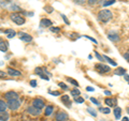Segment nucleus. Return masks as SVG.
Segmentation results:
<instances>
[{
	"label": "nucleus",
	"instance_id": "11",
	"mask_svg": "<svg viewBox=\"0 0 129 121\" xmlns=\"http://www.w3.org/2000/svg\"><path fill=\"white\" fill-rule=\"evenodd\" d=\"M69 119V115L63 110H59L55 116V121H66Z\"/></svg>",
	"mask_w": 129,
	"mask_h": 121
},
{
	"label": "nucleus",
	"instance_id": "29",
	"mask_svg": "<svg viewBox=\"0 0 129 121\" xmlns=\"http://www.w3.org/2000/svg\"><path fill=\"white\" fill-rule=\"evenodd\" d=\"M58 87H59L61 90H64V91L69 90V86H68L67 84H64L63 82H59V83H58Z\"/></svg>",
	"mask_w": 129,
	"mask_h": 121
},
{
	"label": "nucleus",
	"instance_id": "45",
	"mask_svg": "<svg viewBox=\"0 0 129 121\" xmlns=\"http://www.w3.org/2000/svg\"><path fill=\"white\" fill-rule=\"evenodd\" d=\"M124 79H125V80H126V82H127V83L129 82V75H128L127 73H126V74H125V75H124Z\"/></svg>",
	"mask_w": 129,
	"mask_h": 121
},
{
	"label": "nucleus",
	"instance_id": "10",
	"mask_svg": "<svg viewBox=\"0 0 129 121\" xmlns=\"http://www.w3.org/2000/svg\"><path fill=\"white\" fill-rule=\"evenodd\" d=\"M7 73L9 76H11V77H19V76H22V72L16 70V69L14 68H11V67H8L7 68Z\"/></svg>",
	"mask_w": 129,
	"mask_h": 121
},
{
	"label": "nucleus",
	"instance_id": "40",
	"mask_svg": "<svg viewBox=\"0 0 129 121\" xmlns=\"http://www.w3.org/2000/svg\"><path fill=\"white\" fill-rule=\"evenodd\" d=\"M86 1L87 0H73V2L75 3V5H79V6H83Z\"/></svg>",
	"mask_w": 129,
	"mask_h": 121
},
{
	"label": "nucleus",
	"instance_id": "46",
	"mask_svg": "<svg viewBox=\"0 0 129 121\" xmlns=\"http://www.w3.org/2000/svg\"><path fill=\"white\" fill-rule=\"evenodd\" d=\"M104 94L110 96V95H112V92H111V91H109V90H104Z\"/></svg>",
	"mask_w": 129,
	"mask_h": 121
},
{
	"label": "nucleus",
	"instance_id": "50",
	"mask_svg": "<svg viewBox=\"0 0 129 121\" xmlns=\"http://www.w3.org/2000/svg\"><path fill=\"white\" fill-rule=\"evenodd\" d=\"M126 112H127V114H128V115H129V106H128V107H127V108H126Z\"/></svg>",
	"mask_w": 129,
	"mask_h": 121
},
{
	"label": "nucleus",
	"instance_id": "6",
	"mask_svg": "<svg viewBox=\"0 0 129 121\" xmlns=\"http://www.w3.org/2000/svg\"><path fill=\"white\" fill-rule=\"evenodd\" d=\"M17 35H18L19 40L23 41V42H25V43H31L32 41H34V38H32V35L29 34V33H27V32H25V31H19V32H17Z\"/></svg>",
	"mask_w": 129,
	"mask_h": 121
},
{
	"label": "nucleus",
	"instance_id": "30",
	"mask_svg": "<svg viewBox=\"0 0 129 121\" xmlns=\"http://www.w3.org/2000/svg\"><path fill=\"white\" fill-rule=\"evenodd\" d=\"M43 73H45V71H44V68H41V67H38L35 69V74L36 75H41Z\"/></svg>",
	"mask_w": 129,
	"mask_h": 121
},
{
	"label": "nucleus",
	"instance_id": "38",
	"mask_svg": "<svg viewBox=\"0 0 129 121\" xmlns=\"http://www.w3.org/2000/svg\"><path fill=\"white\" fill-rule=\"evenodd\" d=\"M39 77L42 78L43 80H50V76H48L46 73H43V74H41V75H39Z\"/></svg>",
	"mask_w": 129,
	"mask_h": 121
},
{
	"label": "nucleus",
	"instance_id": "3",
	"mask_svg": "<svg viewBox=\"0 0 129 121\" xmlns=\"http://www.w3.org/2000/svg\"><path fill=\"white\" fill-rule=\"evenodd\" d=\"M95 70L100 74H108L112 71L110 67L107 66V64H104V63H101V62L95 64Z\"/></svg>",
	"mask_w": 129,
	"mask_h": 121
},
{
	"label": "nucleus",
	"instance_id": "18",
	"mask_svg": "<svg viewBox=\"0 0 129 121\" xmlns=\"http://www.w3.org/2000/svg\"><path fill=\"white\" fill-rule=\"evenodd\" d=\"M113 114H114V117H115V119H116V120H119V119H120V117H122V108L118 107V106L114 107Z\"/></svg>",
	"mask_w": 129,
	"mask_h": 121
},
{
	"label": "nucleus",
	"instance_id": "23",
	"mask_svg": "<svg viewBox=\"0 0 129 121\" xmlns=\"http://www.w3.org/2000/svg\"><path fill=\"white\" fill-rule=\"evenodd\" d=\"M99 112H101V114H103V115H109L111 112V108L108 107V106H106V107L99 106Z\"/></svg>",
	"mask_w": 129,
	"mask_h": 121
},
{
	"label": "nucleus",
	"instance_id": "39",
	"mask_svg": "<svg viewBox=\"0 0 129 121\" xmlns=\"http://www.w3.org/2000/svg\"><path fill=\"white\" fill-rule=\"evenodd\" d=\"M29 85H30V87L36 88V87L38 86V83H37V80H36V79H31L30 82H29Z\"/></svg>",
	"mask_w": 129,
	"mask_h": 121
},
{
	"label": "nucleus",
	"instance_id": "31",
	"mask_svg": "<svg viewBox=\"0 0 129 121\" xmlns=\"http://www.w3.org/2000/svg\"><path fill=\"white\" fill-rule=\"evenodd\" d=\"M48 29H50L51 32H53V33H58V32H60V30H61L60 27H54V26H51Z\"/></svg>",
	"mask_w": 129,
	"mask_h": 121
},
{
	"label": "nucleus",
	"instance_id": "13",
	"mask_svg": "<svg viewBox=\"0 0 129 121\" xmlns=\"http://www.w3.org/2000/svg\"><path fill=\"white\" fill-rule=\"evenodd\" d=\"M104 104L108 106V107H116L117 106V99L115 98H106L104 99Z\"/></svg>",
	"mask_w": 129,
	"mask_h": 121
},
{
	"label": "nucleus",
	"instance_id": "8",
	"mask_svg": "<svg viewBox=\"0 0 129 121\" xmlns=\"http://www.w3.org/2000/svg\"><path fill=\"white\" fill-rule=\"evenodd\" d=\"M25 112H27L28 115H30L32 117H38V116H40L42 114V110L38 109V108H36L35 106H32V105H29V106L26 107Z\"/></svg>",
	"mask_w": 129,
	"mask_h": 121
},
{
	"label": "nucleus",
	"instance_id": "28",
	"mask_svg": "<svg viewBox=\"0 0 129 121\" xmlns=\"http://www.w3.org/2000/svg\"><path fill=\"white\" fill-rule=\"evenodd\" d=\"M86 111H87L91 117H97V116H98L97 111L94 109V108H91V107H87V108H86Z\"/></svg>",
	"mask_w": 129,
	"mask_h": 121
},
{
	"label": "nucleus",
	"instance_id": "24",
	"mask_svg": "<svg viewBox=\"0 0 129 121\" xmlns=\"http://www.w3.org/2000/svg\"><path fill=\"white\" fill-rule=\"evenodd\" d=\"M101 1H102L101 5L104 8H107L109 6H112V5H114V3H115V0H101Z\"/></svg>",
	"mask_w": 129,
	"mask_h": 121
},
{
	"label": "nucleus",
	"instance_id": "32",
	"mask_svg": "<svg viewBox=\"0 0 129 121\" xmlns=\"http://www.w3.org/2000/svg\"><path fill=\"white\" fill-rule=\"evenodd\" d=\"M44 11H45L46 13L51 14V13H53V12H54V8L52 6H45V7H44Z\"/></svg>",
	"mask_w": 129,
	"mask_h": 121
},
{
	"label": "nucleus",
	"instance_id": "36",
	"mask_svg": "<svg viewBox=\"0 0 129 121\" xmlns=\"http://www.w3.org/2000/svg\"><path fill=\"white\" fill-rule=\"evenodd\" d=\"M7 76H8V73L5 71H2V70H0V79H6L7 78Z\"/></svg>",
	"mask_w": 129,
	"mask_h": 121
},
{
	"label": "nucleus",
	"instance_id": "19",
	"mask_svg": "<svg viewBox=\"0 0 129 121\" xmlns=\"http://www.w3.org/2000/svg\"><path fill=\"white\" fill-rule=\"evenodd\" d=\"M10 120V114L6 111H0V121H9Z\"/></svg>",
	"mask_w": 129,
	"mask_h": 121
},
{
	"label": "nucleus",
	"instance_id": "42",
	"mask_svg": "<svg viewBox=\"0 0 129 121\" xmlns=\"http://www.w3.org/2000/svg\"><path fill=\"white\" fill-rule=\"evenodd\" d=\"M50 94L51 95H53V96H59V95H61V93H60V91H50Z\"/></svg>",
	"mask_w": 129,
	"mask_h": 121
},
{
	"label": "nucleus",
	"instance_id": "44",
	"mask_svg": "<svg viewBox=\"0 0 129 121\" xmlns=\"http://www.w3.org/2000/svg\"><path fill=\"white\" fill-rule=\"evenodd\" d=\"M83 37H85L86 39H88V40H90V41H92V42H94L95 44H97V41H96V40H95V39H92V38H90V37H88V35H83Z\"/></svg>",
	"mask_w": 129,
	"mask_h": 121
},
{
	"label": "nucleus",
	"instance_id": "12",
	"mask_svg": "<svg viewBox=\"0 0 129 121\" xmlns=\"http://www.w3.org/2000/svg\"><path fill=\"white\" fill-rule=\"evenodd\" d=\"M9 47H10L9 42L3 38H0V51L1 53H7L9 50Z\"/></svg>",
	"mask_w": 129,
	"mask_h": 121
},
{
	"label": "nucleus",
	"instance_id": "20",
	"mask_svg": "<svg viewBox=\"0 0 129 121\" xmlns=\"http://www.w3.org/2000/svg\"><path fill=\"white\" fill-rule=\"evenodd\" d=\"M9 10L12 11L13 13H19V12H23V9L17 5H11L9 7Z\"/></svg>",
	"mask_w": 129,
	"mask_h": 121
},
{
	"label": "nucleus",
	"instance_id": "22",
	"mask_svg": "<svg viewBox=\"0 0 129 121\" xmlns=\"http://www.w3.org/2000/svg\"><path fill=\"white\" fill-rule=\"evenodd\" d=\"M8 109V103L6 100L0 99V111H6Z\"/></svg>",
	"mask_w": 129,
	"mask_h": 121
},
{
	"label": "nucleus",
	"instance_id": "52",
	"mask_svg": "<svg viewBox=\"0 0 129 121\" xmlns=\"http://www.w3.org/2000/svg\"><path fill=\"white\" fill-rule=\"evenodd\" d=\"M128 53H129V48H128Z\"/></svg>",
	"mask_w": 129,
	"mask_h": 121
},
{
	"label": "nucleus",
	"instance_id": "1",
	"mask_svg": "<svg viewBox=\"0 0 129 121\" xmlns=\"http://www.w3.org/2000/svg\"><path fill=\"white\" fill-rule=\"evenodd\" d=\"M113 18V13L111 10H108V9H103V10H100L97 14V19L102 23V24H108L109 22H111V19Z\"/></svg>",
	"mask_w": 129,
	"mask_h": 121
},
{
	"label": "nucleus",
	"instance_id": "16",
	"mask_svg": "<svg viewBox=\"0 0 129 121\" xmlns=\"http://www.w3.org/2000/svg\"><path fill=\"white\" fill-rule=\"evenodd\" d=\"M60 101L66 105L67 107H71V100H70V96L69 95H67V94H63L61 95V98H60Z\"/></svg>",
	"mask_w": 129,
	"mask_h": 121
},
{
	"label": "nucleus",
	"instance_id": "26",
	"mask_svg": "<svg viewBox=\"0 0 129 121\" xmlns=\"http://www.w3.org/2000/svg\"><path fill=\"white\" fill-rule=\"evenodd\" d=\"M73 102L76 104H83L85 102V99H84L82 95H80V96H76V98H73Z\"/></svg>",
	"mask_w": 129,
	"mask_h": 121
},
{
	"label": "nucleus",
	"instance_id": "41",
	"mask_svg": "<svg viewBox=\"0 0 129 121\" xmlns=\"http://www.w3.org/2000/svg\"><path fill=\"white\" fill-rule=\"evenodd\" d=\"M88 6H95L97 3H99V0H87Z\"/></svg>",
	"mask_w": 129,
	"mask_h": 121
},
{
	"label": "nucleus",
	"instance_id": "21",
	"mask_svg": "<svg viewBox=\"0 0 129 121\" xmlns=\"http://www.w3.org/2000/svg\"><path fill=\"white\" fill-rule=\"evenodd\" d=\"M103 56V59H104V61H107L109 64H111L112 67H117V62H115L113 59H111L110 57H108L107 55H102Z\"/></svg>",
	"mask_w": 129,
	"mask_h": 121
},
{
	"label": "nucleus",
	"instance_id": "15",
	"mask_svg": "<svg viewBox=\"0 0 129 121\" xmlns=\"http://www.w3.org/2000/svg\"><path fill=\"white\" fill-rule=\"evenodd\" d=\"M55 111V107L53 105H47L45 106V108H44V115H45L46 117H50L54 114Z\"/></svg>",
	"mask_w": 129,
	"mask_h": 121
},
{
	"label": "nucleus",
	"instance_id": "7",
	"mask_svg": "<svg viewBox=\"0 0 129 121\" xmlns=\"http://www.w3.org/2000/svg\"><path fill=\"white\" fill-rule=\"evenodd\" d=\"M31 105L32 106H35L36 108H38V109H44L46 106V103L44 102V100L41 99V98H35L34 100H32V102H31Z\"/></svg>",
	"mask_w": 129,
	"mask_h": 121
},
{
	"label": "nucleus",
	"instance_id": "2",
	"mask_svg": "<svg viewBox=\"0 0 129 121\" xmlns=\"http://www.w3.org/2000/svg\"><path fill=\"white\" fill-rule=\"evenodd\" d=\"M10 19H11V22H13L15 25H17V26H22V25H24V24L26 23L25 16L22 15L21 13H12V14H10Z\"/></svg>",
	"mask_w": 129,
	"mask_h": 121
},
{
	"label": "nucleus",
	"instance_id": "54",
	"mask_svg": "<svg viewBox=\"0 0 129 121\" xmlns=\"http://www.w3.org/2000/svg\"><path fill=\"white\" fill-rule=\"evenodd\" d=\"M128 84H129V82H128Z\"/></svg>",
	"mask_w": 129,
	"mask_h": 121
},
{
	"label": "nucleus",
	"instance_id": "53",
	"mask_svg": "<svg viewBox=\"0 0 129 121\" xmlns=\"http://www.w3.org/2000/svg\"><path fill=\"white\" fill-rule=\"evenodd\" d=\"M66 121H69V120H66Z\"/></svg>",
	"mask_w": 129,
	"mask_h": 121
},
{
	"label": "nucleus",
	"instance_id": "25",
	"mask_svg": "<svg viewBox=\"0 0 129 121\" xmlns=\"http://www.w3.org/2000/svg\"><path fill=\"white\" fill-rule=\"evenodd\" d=\"M70 94L73 96V98H76V96H80L81 95V91L78 89V88H73V89L70 90Z\"/></svg>",
	"mask_w": 129,
	"mask_h": 121
},
{
	"label": "nucleus",
	"instance_id": "34",
	"mask_svg": "<svg viewBox=\"0 0 129 121\" xmlns=\"http://www.w3.org/2000/svg\"><path fill=\"white\" fill-rule=\"evenodd\" d=\"M89 101H90L92 104H94V105H96V106H100V105H101V104H100V102H99V101L97 100L96 98H90Z\"/></svg>",
	"mask_w": 129,
	"mask_h": 121
},
{
	"label": "nucleus",
	"instance_id": "43",
	"mask_svg": "<svg viewBox=\"0 0 129 121\" xmlns=\"http://www.w3.org/2000/svg\"><path fill=\"white\" fill-rule=\"evenodd\" d=\"M123 58L129 63V53H128V51H127V53H124V54H123Z\"/></svg>",
	"mask_w": 129,
	"mask_h": 121
},
{
	"label": "nucleus",
	"instance_id": "9",
	"mask_svg": "<svg viewBox=\"0 0 129 121\" xmlns=\"http://www.w3.org/2000/svg\"><path fill=\"white\" fill-rule=\"evenodd\" d=\"M19 99V94L18 92H16L14 90H10V91H7L5 93V100L7 102L9 101H12V100H18Z\"/></svg>",
	"mask_w": 129,
	"mask_h": 121
},
{
	"label": "nucleus",
	"instance_id": "37",
	"mask_svg": "<svg viewBox=\"0 0 129 121\" xmlns=\"http://www.w3.org/2000/svg\"><path fill=\"white\" fill-rule=\"evenodd\" d=\"M60 16H61V18H62V21L64 22V24H66V25H70V22L68 21V17L64 14H60Z\"/></svg>",
	"mask_w": 129,
	"mask_h": 121
},
{
	"label": "nucleus",
	"instance_id": "51",
	"mask_svg": "<svg viewBox=\"0 0 129 121\" xmlns=\"http://www.w3.org/2000/svg\"><path fill=\"white\" fill-rule=\"evenodd\" d=\"M102 121H107V120H102ZM108 121H111V120H108Z\"/></svg>",
	"mask_w": 129,
	"mask_h": 121
},
{
	"label": "nucleus",
	"instance_id": "33",
	"mask_svg": "<svg viewBox=\"0 0 129 121\" xmlns=\"http://www.w3.org/2000/svg\"><path fill=\"white\" fill-rule=\"evenodd\" d=\"M95 56H96V58H97V59H98V60H99V61H100V62H101V63H103V62H104L103 56H102V55H100V54L98 53V51H95Z\"/></svg>",
	"mask_w": 129,
	"mask_h": 121
},
{
	"label": "nucleus",
	"instance_id": "48",
	"mask_svg": "<svg viewBox=\"0 0 129 121\" xmlns=\"http://www.w3.org/2000/svg\"><path fill=\"white\" fill-rule=\"evenodd\" d=\"M122 121H129V119L127 118V117H123V118H122Z\"/></svg>",
	"mask_w": 129,
	"mask_h": 121
},
{
	"label": "nucleus",
	"instance_id": "14",
	"mask_svg": "<svg viewBox=\"0 0 129 121\" xmlns=\"http://www.w3.org/2000/svg\"><path fill=\"white\" fill-rule=\"evenodd\" d=\"M51 26H53V22L48 18H41L40 21V28L45 29V28H50Z\"/></svg>",
	"mask_w": 129,
	"mask_h": 121
},
{
	"label": "nucleus",
	"instance_id": "4",
	"mask_svg": "<svg viewBox=\"0 0 129 121\" xmlns=\"http://www.w3.org/2000/svg\"><path fill=\"white\" fill-rule=\"evenodd\" d=\"M8 103V108L11 110V111H16L19 109V107L22 106V101L21 100H12V101H9Z\"/></svg>",
	"mask_w": 129,
	"mask_h": 121
},
{
	"label": "nucleus",
	"instance_id": "49",
	"mask_svg": "<svg viewBox=\"0 0 129 121\" xmlns=\"http://www.w3.org/2000/svg\"><path fill=\"white\" fill-rule=\"evenodd\" d=\"M3 1H5V2H7V3H11L12 1H13V0H3Z\"/></svg>",
	"mask_w": 129,
	"mask_h": 121
},
{
	"label": "nucleus",
	"instance_id": "17",
	"mask_svg": "<svg viewBox=\"0 0 129 121\" xmlns=\"http://www.w3.org/2000/svg\"><path fill=\"white\" fill-rule=\"evenodd\" d=\"M126 73H127L126 69L123 67H118V68H116V70H114V74L117 76H124Z\"/></svg>",
	"mask_w": 129,
	"mask_h": 121
},
{
	"label": "nucleus",
	"instance_id": "5",
	"mask_svg": "<svg viewBox=\"0 0 129 121\" xmlns=\"http://www.w3.org/2000/svg\"><path fill=\"white\" fill-rule=\"evenodd\" d=\"M107 37H108V39L110 40L111 42H113V43H118V42L120 41V35H119L118 32H116L115 30H110V31H108Z\"/></svg>",
	"mask_w": 129,
	"mask_h": 121
},
{
	"label": "nucleus",
	"instance_id": "27",
	"mask_svg": "<svg viewBox=\"0 0 129 121\" xmlns=\"http://www.w3.org/2000/svg\"><path fill=\"white\" fill-rule=\"evenodd\" d=\"M66 79H67V82H68V83H70L71 85H73V86H74L75 88H78V87L80 86L79 83L76 82L75 79H73V78H71V77H66Z\"/></svg>",
	"mask_w": 129,
	"mask_h": 121
},
{
	"label": "nucleus",
	"instance_id": "35",
	"mask_svg": "<svg viewBox=\"0 0 129 121\" xmlns=\"http://www.w3.org/2000/svg\"><path fill=\"white\" fill-rule=\"evenodd\" d=\"M16 35H17V32L13 31V32H11V33H8L7 34V39H13V38L16 37Z\"/></svg>",
	"mask_w": 129,
	"mask_h": 121
},
{
	"label": "nucleus",
	"instance_id": "47",
	"mask_svg": "<svg viewBox=\"0 0 129 121\" xmlns=\"http://www.w3.org/2000/svg\"><path fill=\"white\" fill-rule=\"evenodd\" d=\"M86 90H87V91H94L95 89H94L92 87H87V88H86Z\"/></svg>",
	"mask_w": 129,
	"mask_h": 121
}]
</instances>
